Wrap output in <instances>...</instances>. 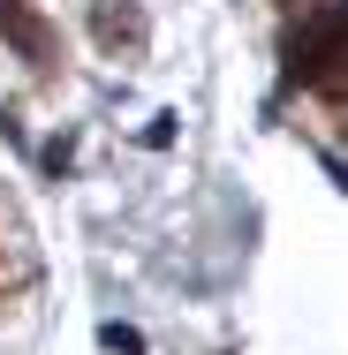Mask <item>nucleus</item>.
<instances>
[{"label": "nucleus", "mask_w": 348, "mask_h": 355, "mask_svg": "<svg viewBox=\"0 0 348 355\" xmlns=\"http://www.w3.org/2000/svg\"><path fill=\"white\" fill-rule=\"evenodd\" d=\"M0 310H8V295H0Z\"/></svg>", "instance_id": "423d86ee"}, {"label": "nucleus", "mask_w": 348, "mask_h": 355, "mask_svg": "<svg viewBox=\"0 0 348 355\" xmlns=\"http://www.w3.org/2000/svg\"><path fill=\"white\" fill-rule=\"evenodd\" d=\"M0 38L31 61L38 83H53L61 61H69V53H61V31H53V23H46V8H31V0H0Z\"/></svg>", "instance_id": "f03ea898"}, {"label": "nucleus", "mask_w": 348, "mask_h": 355, "mask_svg": "<svg viewBox=\"0 0 348 355\" xmlns=\"http://www.w3.org/2000/svg\"><path fill=\"white\" fill-rule=\"evenodd\" d=\"M91 38H99V53H114V61H137L144 38H151V23H144L137 0H91Z\"/></svg>", "instance_id": "7ed1b4c3"}, {"label": "nucleus", "mask_w": 348, "mask_h": 355, "mask_svg": "<svg viewBox=\"0 0 348 355\" xmlns=\"http://www.w3.org/2000/svg\"><path fill=\"white\" fill-rule=\"evenodd\" d=\"M99 340H106L114 355H144V333H137V325H99Z\"/></svg>", "instance_id": "20e7f679"}, {"label": "nucleus", "mask_w": 348, "mask_h": 355, "mask_svg": "<svg viewBox=\"0 0 348 355\" xmlns=\"http://www.w3.org/2000/svg\"><path fill=\"white\" fill-rule=\"evenodd\" d=\"M280 83L288 91H318L333 121L348 114V8L341 0L295 8V23L280 38Z\"/></svg>", "instance_id": "f257e3e1"}, {"label": "nucleus", "mask_w": 348, "mask_h": 355, "mask_svg": "<svg viewBox=\"0 0 348 355\" xmlns=\"http://www.w3.org/2000/svg\"><path fill=\"white\" fill-rule=\"evenodd\" d=\"M280 8H288V15H295V8H310V0H280Z\"/></svg>", "instance_id": "39448f33"}]
</instances>
